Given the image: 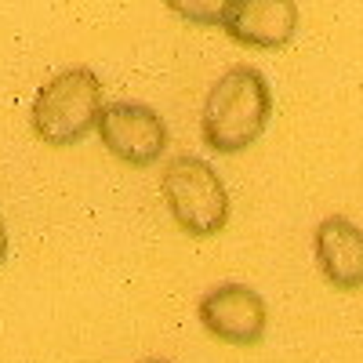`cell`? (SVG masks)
Segmentation results:
<instances>
[{
  "instance_id": "6da1fadb",
  "label": "cell",
  "mask_w": 363,
  "mask_h": 363,
  "mask_svg": "<svg viewBox=\"0 0 363 363\" xmlns=\"http://www.w3.org/2000/svg\"><path fill=\"white\" fill-rule=\"evenodd\" d=\"M272 116V91L255 66H233L207 91L200 113V135L207 149L222 157L244 153L255 145Z\"/></svg>"
},
{
  "instance_id": "7a4b0ae2",
  "label": "cell",
  "mask_w": 363,
  "mask_h": 363,
  "mask_svg": "<svg viewBox=\"0 0 363 363\" xmlns=\"http://www.w3.org/2000/svg\"><path fill=\"white\" fill-rule=\"evenodd\" d=\"M102 106L106 99L99 73H91L87 66H73L40 84V91L33 95V109H29V124L44 145L66 149L95 131Z\"/></svg>"
},
{
  "instance_id": "3957f363",
  "label": "cell",
  "mask_w": 363,
  "mask_h": 363,
  "mask_svg": "<svg viewBox=\"0 0 363 363\" xmlns=\"http://www.w3.org/2000/svg\"><path fill=\"white\" fill-rule=\"evenodd\" d=\"M160 193L178 222L189 236H218L229 222V193L218 171L200 157H174L160 174Z\"/></svg>"
},
{
  "instance_id": "277c9868",
  "label": "cell",
  "mask_w": 363,
  "mask_h": 363,
  "mask_svg": "<svg viewBox=\"0 0 363 363\" xmlns=\"http://www.w3.org/2000/svg\"><path fill=\"white\" fill-rule=\"evenodd\" d=\"M102 145L116 160H124L131 167H149L164 157L167 149V124L157 109H149L142 102H109L99 113L95 124Z\"/></svg>"
},
{
  "instance_id": "5b68a950",
  "label": "cell",
  "mask_w": 363,
  "mask_h": 363,
  "mask_svg": "<svg viewBox=\"0 0 363 363\" xmlns=\"http://www.w3.org/2000/svg\"><path fill=\"white\" fill-rule=\"evenodd\" d=\"M196 316L207 335L225 345H258L269 327L265 298L247 284H218L215 291H207L196 306Z\"/></svg>"
},
{
  "instance_id": "8992f818",
  "label": "cell",
  "mask_w": 363,
  "mask_h": 363,
  "mask_svg": "<svg viewBox=\"0 0 363 363\" xmlns=\"http://www.w3.org/2000/svg\"><path fill=\"white\" fill-rule=\"evenodd\" d=\"M222 29L229 33V40L244 48L280 51L298 33V4L294 0H236Z\"/></svg>"
},
{
  "instance_id": "52a82bcc",
  "label": "cell",
  "mask_w": 363,
  "mask_h": 363,
  "mask_svg": "<svg viewBox=\"0 0 363 363\" xmlns=\"http://www.w3.org/2000/svg\"><path fill=\"white\" fill-rule=\"evenodd\" d=\"M316 265L323 280L338 291H359L363 287V229L342 215H330L316 225L313 236Z\"/></svg>"
},
{
  "instance_id": "ba28073f",
  "label": "cell",
  "mask_w": 363,
  "mask_h": 363,
  "mask_svg": "<svg viewBox=\"0 0 363 363\" xmlns=\"http://www.w3.org/2000/svg\"><path fill=\"white\" fill-rule=\"evenodd\" d=\"M167 11L178 15L189 26H207V29H222L233 15L236 0H164Z\"/></svg>"
},
{
  "instance_id": "9c48e42d",
  "label": "cell",
  "mask_w": 363,
  "mask_h": 363,
  "mask_svg": "<svg viewBox=\"0 0 363 363\" xmlns=\"http://www.w3.org/2000/svg\"><path fill=\"white\" fill-rule=\"evenodd\" d=\"M8 258V229H4V218H0V265Z\"/></svg>"
},
{
  "instance_id": "30bf717a",
  "label": "cell",
  "mask_w": 363,
  "mask_h": 363,
  "mask_svg": "<svg viewBox=\"0 0 363 363\" xmlns=\"http://www.w3.org/2000/svg\"><path fill=\"white\" fill-rule=\"evenodd\" d=\"M138 363H171V359H138Z\"/></svg>"
}]
</instances>
